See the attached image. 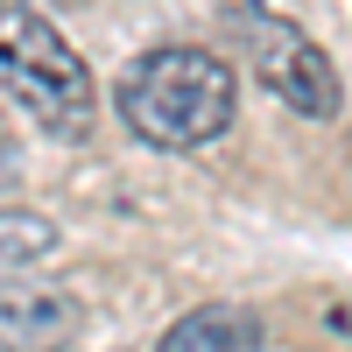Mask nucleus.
Listing matches in <instances>:
<instances>
[{
  "mask_svg": "<svg viewBox=\"0 0 352 352\" xmlns=\"http://www.w3.org/2000/svg\"><path fill=\"white\" fill-rule=\"evenodd\" d=\"M113 106H120L127 134L148 141V148H204L232 127L240 85H232V64H219L212 50L162 43V50H141L120 71Z\"/></svg>",
  "mask_w": 352,
  "mask_h": 352,
  "instance_id": "obj_1",
  "label": "nucleus"
},
{
  "mask_svg": "<svg viewBox=\"0 0 352 352\" xmlns=\"http://www.w3.org/2000/svg\"><path fill=\"white\" fill-rule=\"evenodd\" d=\"M232 28H240V43L254 56V71L261 85L296 113V120H338V106H345V85H338V64L324 56V43L303 36L296 21H282V14H240L232 8Z\"/></svg>",
  "mask_w": 352,
  "mask_h": 352,
  "instance_id": "obj_3",
  "label": "nucleus"
},
{
  "mask_svg": "<svg viewBox=\"0 0 352 352\" xmlns=\"http://www.w3.org/2000/svg\"><path fill=\"white\" fill-rule=\"evenodd\" d=\"M78 324H85V310H78V296L71 289H56V282H14V268L0 275V352L8 345H64V338H78Z\"/></svg>",
  "mask_w": 352,
  "mask_h": 352,
  "instance_id": "obj_4",
  "label": "nucleus"
},
{
  "mask_svg": "<svg viewBox=\"0 0 352 352\" xmlns=\"http://www.w3.org/2000/svg\"><path fill=\"white\" fill-rule=\"evenodd\" d=\"M56 254V226L43 212H0V275L8 268H36Z\"/></svg>",
  "mask_w": 352,
  "mask_h": 352,
  "instance_id": "obj_6",
  "label": "nucleus"
},
{
  "mask_svg": "<svg viewBox=\"0 0 352 352\" xmlns=\"http://www.w3.org/2000/svg\"><path fill=\"white\" fill-rule=\"evenodd\" d=\"M14 176H21V148H14V134H8V127H0V190H8V184H14Z\"/></svg>",
  "mask_w": 352,
  "mask_h": 352,
  "instance_id": "obj_7",
  "label": "nucleus"
},
{
  "mask_svg": "<svg viewBox=\"0 0 352 352\" xmlns=\"http://www.w3.org/2000/svg\"><path fill=\"white\" fill-rule=\"evenodd\" d=\"M0 92H8L28 120H43L50 134H85L92 127V64L56 36L36 8L0 0Z\"/></svg>",
  "mask_w": 352,
  "mask_h": 352,
  "instance_id": "obj_2",
  "label": "nucleus"
},
{
  "mask_svg": "<svg viewBox=\"0 0 352 352\" xmlns=\"http://www.w3.org/2000/svg\"><path fill=\"white\" fill-rule=\"evenodd\" d=\"M162 345L169 352H261L268 345V324L254 310H240V303H204L190 317H176L162 331Z\"/></svg>",
  "mask_w": 352,
  "mask_h": 352,
  "instance_id": "obj_5",
  "label": "nucleus"
}]
</instances>
